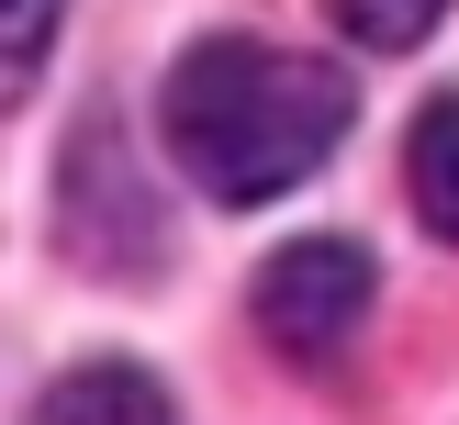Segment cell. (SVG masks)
I'll use <instances>...</instances> for the list:
<instances>
[{
    "label": "cell",
    "instance_id": "1",
    "mask_svg": "<svg viewBox=\"0 0 459 425\" xmlns=\"http://www.w3.org/2000/svg\"><path fill=\"white\" fill-rule=\"evenodd\" d=\"M348 112H359V89L336 56H291V45H258V34H202L157 89L169 157L213 201H281L291 179H314L348 146Z\"/></svg>",
    "mask_w": 459,
    "mask_h": 425
},
{
    "label": "cell",
    "instance_id": "2",
    "mask_svg": "<svg viewBox=\"0 0 459 425\" xmlns=\"http://www.w3.org/2000/svg\"><path fill=\"white\" fill-rule=\"evenodd\" d=\"M56 235H67V258H90V268H157V258H169V213H157L146 168L124 157V123H112V112L67 146Z\"/></svg>",
    "mask_w": 459,
    "mask_h": 425
},
{
    "label": "cell",
    "instance_id": "3",
    "mask_svg": "<svg viewBox=\"0 0 459 425\" xmlns=\"http://www.w3.org/2000/svg\"><path fill=\"white\" fill-rule=\"evenodd\" d=\"M247 313H258V336L281 358H336L359 336V313H370V246H348V235L281 246L258 268V291H247Z\"/></svg>",
    "mask_w": 459,
    "mask_h": 425
},
{
    "label": "cell",
    "instance_id": "4",
    "mask_svg": "<svg viewBox=\"0 0 459 425\" xmlns=\"http://www.w3.org/2000/svg\"><path fill=\"white\" fill-rule=\"evenodd\" d=\"M34 425H179L169 392H157V370H134V358H79L67 380H45Z\"/></svg>",
    "mask_w": 459,
    "mask_h": 425
},
{
    "label": "cell",
    "instance_id": "5",
    "mask_svg": "<svg viewBox=\"0 0 459 425\" xmlns=\"http://www.w3.org/2000/svg\"><path fill=\"white\" fill-rule=\"evenodd\" d=\"M403 191H415L426 235L459 246V89H437V101L415 112V134H403Z\"/></svg>",
    "mask_w": 459,
    "mask_h": 425
},
{
    "label": "cell",
    "instance_id": "6",
    "mask_svg": "<svg viewBox=\"0 0 459 425\" xmlns=\"http://www.w3.org/2000/svg\"><path fill=\"white\" fill-rule=\"evenodd\" d=\"M56 22H67V0H0V112H22V89L45 79Z\"/></svg>",
    "mask_w": 459,
    "mask_h": 425
},
{
    "label": "cell",
    "instance_id": "7",
    "mask_svg": "<svg viewBox=\"0 0 459 425\" xmlns=\"http://www.w3.org/2000/svg\"><path fill=\"white\" fill-rule=\"evenodd\" d=\"M325 12L348 22L359 45H381V56H403V45H426V34H437V12H448V0H325Z\"/></svg>",
    "mask_w": 459,
    "mask_h": 425
}]
</instances>
